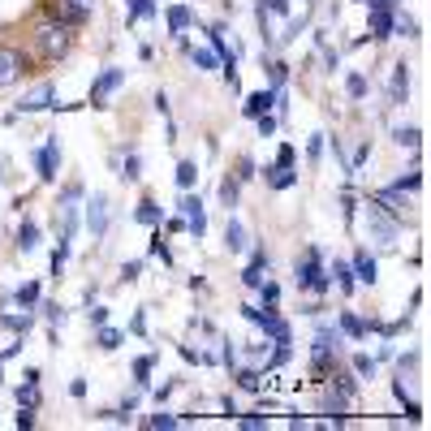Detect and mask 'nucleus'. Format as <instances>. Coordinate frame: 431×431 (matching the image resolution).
<instances>
[{"instance_id":"nucleus-1","label":"nucleus","mask_w":431,"mask_h":431,"mask_svg":"<svg viewBox=\"0 0 431 431\" xmlns=\"http://www.w3.org/2000/svg\"><path fill=\"white\" fill-rule=\"evenodd\" d=\"M69 48H73V27H69V22L48 17V22H39V27H35V52H39L43 61H61Z\"/></svg>"},{"instance_id":"nucleus-2","label":"nucleus","mask_w":431,"mask_h":431,"mask_svg":"<svg viewBox=\"0 0 431 431\" xmlns=\"http://www.w3.org/2000/svg\"><path fill=\"white\" fill-rule=\"evenodd\" d=\"M293 276H298V289H315V293L328 289V276H323V268H319V250H307V259H298Z\"/></svg>"},{"instance_id":"nucleus-3","label":"nucleus","mask_w":431,"mask_h":431,"mask_svg":"<svg viewBox=\"0 0 431 431\" xmlns=\"http://www.w3.org/2000/svg\"><path fill=\"white\" fill-rule=\"evenodd\" d=\"M367 220H371V233H375L379 246H393V242H397L401 224H397V216H384V207H379V203H371V207H367Z\"/></svg>"},{"instance_id":"nucleus-4","label":"nucleus","mask_w":431,"mask_h":431,"mask_svg":"<svg viewBox=\"0 0 431 431\" xmlns=\"http://www.w3.org/2000/svg\"><path fill=\"white\" fill-rule=\"evenodd\" d=\"M22 73H31V61L17 48H0V87H13Z\"/></svg>"},{"instance_id":"nucleus-5","label":"nucleus","mask_w":431,"mask_h":431,"mask_svg":"<svg viewBox=\"0 0 431 431\" xmlns=\"http://www.w3.org/2000/svg\"><path fill=\"white\" fill-rule=\"evenodd\" d=\"M35 168H39V182H57V173H61V143L57 138H48L35 151Z\"/></svg>"},{"instance_id":"nucleus-6","label":"nucleus","mask_w":431,"mask_h":431,"mask_svg":"<svg viewBox=\"0 0 431 431\" xmlns=\"http://www.w3.org/2000/svg\"><path fill=\"white\" fill-rule=\"evenodd\" d=\"M52 95H57V87L52 82H39L31 95H22L17 104H13V117H22V112H43V108H52Z\"/></svg>"},{"instance_id":"nucleus-7","label":"nucleus","mask_w":431,"mask_h":431,"mask_svg":"<svg viewBox=\"0 0 431 431\" xmlns=\"http://www.w3.org/2000/svg\"><path fill=\"white\" fill-rule=\"evenodd\" d=\"M177 212H182L186 229H190L194 238H203V233H207V212H203V203H198L194 194H182V203H177Z\"/></svg>"},{"instance_id":"nucleus-8","label":"nucleus","mask_w":431,"mask_h":431,"mask_svg":"<svg viewBox=\"0 0 431 431\" xmlns=\"http://www.w3.org/2000/svg\"><path fill=\"white\" fill-rule=\"evenodd\" d=\"M121 82H125V69L108 65V69H104V73H99V78L91 82V104H95V108H104V99H108V95H112Z\"/></svg>"},{"instance_id":"nucleus-9","label":"nucleus","mask_w":431,"mask_h":431,"mask_svg":"<svg viewBox=\"0 0 431 431\" xmlns=\"http://www.w3.org/2000/svg\"><path fill=\"white\" fill-rule=\"evenodd\" d=\"M91 13H95V0H57V17L69 22V27H82Z\"/></svg>"},{"instance_id":"nucleus-10","label":"nucleus","mask_w":431,"mask_h":431,"mask_svg":"<svg viewBox=\"0 0 431 431\" xmlns=\"http://www.w3.org/2000/svg\"><path fill=\"white\" fill-rule=\"evenodd\" d=\"M87 229L95 233V242L108 233V198H104V194H95V198L87 203Z\"/></svg>"},{"instance_id":"nucleus-11","label":"nucleus","mask_w":431,"mask_h":431,"mask_svg":"<svg viewBox=\"0 0 431 431\" xmlns=\"http://www.w3.org/2000/svg\"><path fill=\"white\" fill-rule=\"evenodd\" d=\"M272 104H276V91L268 87V91H255V95H246V117H263V112H272Z\"/></svg>"},{"instance_id":"nucleus-12","label":"nucleus","mask_w":431,"mask_h":431,"mask_svg":"<svg viewBox=\"0 0 431 431\" xmlns=\"http://www.w3.org/2000/svg\"><path fill=\"white\" fill-rule=\"evenodd\" d=\"M17 250H22V255L39 250V224H35V220H22V229H17Z\"/></svg>"},{"instance_id":"nucleus-13","label":"nucleus","mask_w":431,"mask_h":431,"mask_svg":"<svg viewBox=\"0 0 431 431\" xmlns=\"http://www.w3.org/2000/svg\"><path fill=\"white\" fill-rule=\"evenodd\" d=\"M388 95H393V104H405V95H410V65H405V61L393 73V91Z\"/></svg>"},{"instance_id":"nucleus-14","label":"nucleus","mask_w":431,"mask_h":431,"mask_svg":"<svg viewBox=\"0 0 431 431\" xmlns=\"http://www.w3.org/2000/svg\"><path fill=\"white\" fill-rule=\"evenodd\" d=\"M393 35V9H371V39Z\"/></svg>"},{"instance_id":"nucleus-15","label":"nucleus","mask_w":431,"mask_h":431,"mask_svg":"<svg viewBox=\"0 0 431 431\" xmlns=\"http://www.w3.org/2000/svg\"><path fill=\"white\" fill-rule=\"evenodd\" d=\"M375 272H379V268H375V259L367 255V250H358V255H353V276H358L363 285H375Z\"/></svg>"},{"instance_id":"nucleus-16","label":"nucleus","mask_w":431,"mask_h":431,"mask_svg":"<svg viewBox=\"0 0 431 431\" xmlns=\"http://www.w3.org/2000/svg\"><path fill=\"white\" fill-rule=\"evenodd\" d=\"M134 220H138V224H147V229H156V224L164 220V212H160V203H151V198H143V203H138V212H134Z\"/></svg>"},{"instance_id":"nucleus-17","label":"nucleus","mask_w":431,"mask_h":431,"mask_svg":"<svg viewBox=\"0 0 431 431\" xmlns=\"http://www.w3.org/2000/svg\"><path fill=\"white\" fill-rule=\"evenodd\" d=\"M164 17H168V31H173V35H186V27L194 22V13H190L186 5H173V9H168Z\"/></svg>"},{"instance_id":"nucleus-18","label":"nucleus","mask_w":431,"mask_h":431,"mask_svg":"<svg viewBox=\"0 0 431 431\" xmlns=\"http://www.w3.org/2000/svg\"><path fill=\"white\" fill-rule=\"evenodd\" d=\"M224 246H229L233 255L246 250V229H242V220H233V216H229V229H224Z\"/></svg>"},{"instance_id":"nucleus-19","label":"nucleus","mask_w":431,"mask_h":431,"mask_svg":"<svg viewBox=\"0 0 431 431\" xmlns=\"http://www.w3.org/2000/svg\"><path fill=\"white\" fill-rule=\"evenodd\" d=\"M263 268H268V255H263V250H255V259H250V268L242 272V281H246L250 289H255V285H263Z\"/></svg>"},{"instance_id":"nucleus-20","label":"nucleus","mask_w":431,"mask_h":431,"mask_svg":"<svg viewBox=\"0 0 431 431\" xmlns=\"http://www.w3.org/2000/svg\"><path fill=\"white\" fill-rule=\"evenodd\" d=\"M263 177H268V186H272V190H289V186L298 182V173H293V168H281V164H276V168H268Z\"/></svg>"},{"instance_id":"nucleus-21","label":"nucleus","mask_w":431,"mask_h":431,"mask_svg":"<svg viewBox=\"0 0 431 431\" xmlns=\"http://www.w3.org/2000/svg\"><path fill=\"white\" fill-rule=\"evenodd\" d=\"M341 333H349L353 341H363V337L371 333V323H367V319H358V315H349V311H345V315H341Z\"/></svg>"},{"instance_id":"nucleus-22","label":"nucleus","mask_w":431,"mask_h":431,"mask_svg":"<svg viewBox=\"0 0 431 431\" xmlns=\"http://www.w3.org/2000/svg\"><path fill=\"white\" fill-rule=\"evenodd\" d=\"M238 194H242V182H238V177H224V182H220V203H224V207H238Z\"/></svg>"},{"instance_id":"nucleus-23","label":"nucleus","mask_w":431,"mask_h":431,"mask_svg":"<svg viewBox=\"0 0 431 431\" xmlns=\"http://www.w3.org/2000/svg\"><path fill=\"white\" fill-rule=\"evenodd\" d=\"M121 341H125V333H117V328H104V323H99V337H95V345L99 349H121Z\"/></svg>"},{"instance_id":"nucleus-24","label":"nucleus","mask_w":431,"mask_h":431,"mask_svg":"<svg viewBox=\"0 0 431 431\" xmlns=\"http://www.w3.org/2000/svg\"><path fill=\"white\" fill-rule=\"evenodd\" d=\"M393 138H397V147H410V151H418V147H423V130H418V125H410V130L401 125Z\"/></svg>"},{"instance_id":"nucleus-25","label":"nucleus","mask_w":431,"mask_h":431,"mask_svg":"<svg viewBox=\"0 0 431 431\" xmlns=\"http://www.w3.org/2000/svg\"><path fill=\"white\" fill-rule=\"evenodd\" d=\"M31 323H35L31 311L27 315H0V328H9V333H31Z\"/></svg>"},{"instance_id":"nucleus-26","label":"nucleus","mask_w":431,"mask_h":431,"mask_svg":"<svg viewBox=\"0 0 431 431\" xmlns=\"http://www.w3.org/2000/svg\"><path fill=\"white\" fill-rule=\"evenodd\" d=\"M194 182H198V164H194V160H182V164H177V186L190 190Z\"/></svg>"},{"instance_id":"nucleus-27","label":"nucleus","mask_w":431,"mask_h":431,"mask_svg":"<svg viewBox=\"0 0 431 431\" xmlns=\"http://www.w3.org/2000/svg\"><path fill=\"white\" fill-rule=\"evenodd\" d=\"M151 367H156V353H143V358L134 363V384H138V388H147V384H151V379H147V375H151Z\"/></svg>"},{"instance_id":"nucleus-28","label":"nucleus","mask_w":431,"mask_h":431,"mask_svg":"<svg viewBox=\"0 0 431 431\" xmlns=\"http://www.w3.org/2000/svg\"><path fill=\"white\" fill-rule=\"evenodd\" d=\"M13 302H17V307H35V302H39V281H27V285H22L17 293H13Z\"/></svg>"},{"instance_id":"nucleus-29","label":"nucleus","mask_w":431,"mask_h":431,"mask_svg":"<svg viewBox=\"0 0 431 431\" xmlns=\"http://www.w3.org/2000/svg\"><path fill=\"white\" fill-rule=\"evenodd\" d=\"M143 17H156V0H130V22H143Z\"/></svg>"},{"instance_id":"nucleus-30","label":"nucleus","mask_w":431,"mask_h":431,"mask_svg":"<svg viewBox=\"0 0 431 431\" xmlns=\"http://www.w3.org/2000/svg\"><path fill=\"white\" fill-rule=\"evenodd\" d=\"M393 393H397V401L405 405V410H410V418H418V414H423V405H418V401H410V397H405V384H401V379H393Z\"/></svg>"},{"instance_id":"nucleus-31","label":"nucleus","mask_w":431,"mask_h":431,"mask_svg":"<svg viewBox=\"0 0 431 431\" xmlns=\"http://www.w3.org/2000/svg\"><path fill=\"white\" fill-rule=\"evenodd\" d=\"M17 401L22 405H39V379H27V384L17 388Z\"/></svg>"},{"instance_id":"nucleus-32","label":"nucleus","mask_w":431,"mask_h":431,"mask_svg":"<svg viewBox=\"0 0 431 431\" xmlns=\"http://www.w3.org/2000/svg\"><path fill=\"white\" fill-rule=\"evenodd\" d=\"M190 61H194L203 73H207V69H216V52H207V48H194V52H190Z\"/></svg>"},{"instance_id":"nucleus-33","label":"nucleus","mask_w":431,"mask_h":431,"mask_svg":"<svg viewBox=\"0 0 431 431\" xmlns=\"http://www.w3.org/2000/svg\"><path fill=\"white\" fill-rule=\"evenodd\" d=\"M345 91H349L353 99H363V95H367V78H363V73H349V78H345Z\"/></svg>"},{"instance_id":"nucleus-34","label":"nucleus","mask_w":431,"mask_h":431,"mask_svg":"<svg viewBox=\"0 0 431 431\" xmlns=\"http://www.w3.org/2000/svg\"><path fill=\"white\" fill-rule=\"evenodd\" d=\"M333 276L341 281V289H345V293H353V272H349V263H337V268H333Z\"/></svg>"},{"instance_id":"nucleus-35","label":"nucleus","mask_w":431,"mask_h":431,"mask_svg":"<svg viewBox=\"0 0 431 431\" xmlns=\"http://www.w3.org/2000/svg\"><path fill=\"white\" fill-rule=\"evenodd\" d=\"M151 255H156V259H164V263H173V255H168V242H164V233H156V238H151Z\"/></svg>"},{"instance_id":"nucleus-36","label":"nucleus","mask_w":431,"mask_h":431,"mask_svg":"<svg viewBox=\"0 0 431 431\" xmlns=\"http://www.w3.org/2000/svg\"><path fill=\"white\" fill-rule=\"evenodd\" d=\"M263 65H268V61H263ZM285 69H289V65H281V61H272V65H268V78H272V91H276V87L285 82Z\"/></svg>"},{"instance_id":"nucleus-37","label":"nucleus","mask_w":431,"mask_h":431,"mask_svg":"<svg viewBox=\"0 0 431 431\" xmlns=\"http://www.w3.org/2000/svg\"><path fill=\"white\" fill-rule=\"evenodd\" d=\"M138 168H143V160H138V156H130V160L121 164V177H125V182H138Z\"/></svg>"},{"instance_id":"nucleus-38","label":"nucleus","mask_w":431,"mask_h":431,"mask_svg":"<svg viewBox=\"0 0 431 431\" xmlns=\"http://www.w3.org/2000/svg\"><path fill=\"white\" fill-rule=\"evenodd\" d=\"M177 423H182V418H173V414H151L143 427H156V431H160V427H177Z\"/></svg>"},{"instance_id":"nucleus-39","label":"nucleus","mask_w":431,"mask_h":431,"mask_svg":"<svg viewBox=\"0 0 431 431\" xmlns=\"http://www.w3.org/2000/svg\"><path fill=\"white\" fill-rule=\"evenodd\" d=\"M418 186H423V173H410V177H401L393 190H401V194H405V190H418Z\"/></svg>"},{"instance_id":"nucleus-40","label":"nucleus","mask_w":431,"mask_h":431,"mask_svg":"<svg viewBox=\"0 0 431 431\" xmlns=\"http://www.w3.org/2000/svg\"><path fill=\"white\" fill-rule=\"evenodd\" d=\"M238 384L255 393V388H259V375H255V371H238Z\"/></svg>"},{"instance_id":"nucleus-41","label":"nucleus","mask_w":431,"mask_h":431,"mask_svg":"<svg viewBox=\"0 0 431 431\" xmlns=\"http://www.w3.org/2000/svg\"><path fill=\"white\" fill-rule=\"evenodd\" d=\"M242 173H238V182H250V177H255V160H250V156H242V164H238Z\"/></svg>"},{"instance_id":"nucleus-42","label":"nucleus","mask_w":431,"mask_h":431,"mask_svg":"<svg viewBox=\"0 0 431 431\" xmlns=\"http://www.w3.org/2000/svg\"><path fill=\"white\" fill-rule=\"evenodd\" d=\"M353 371H358V375H371V371H375V363L367 358V353H358V358H353Z\"/></svg>"},{"instance_id":"nucleus-43","label":"nucleus","mask_w":431,"mask_h":431,"mask_svg":"<svg viewBox=\"0 0 431 431\" xmlns=\"http://www.w3.org/2000/svg\"><path fill=\"white\" fill-rule=\"evenodd\" d=\"M255 121H259V134H263V138L276 130V117H272V112H263V117H255Z\"/></svg>"},{"instance_id":"nucleus-44","label":"nucleus","mask_w":431,"mask_h":431,"mask_svg":"<svg viewBox=\"0 0 431 431\" xmlns=\"http://www.w3.org/2000/svg\"><path fill=\"white\" fill-rule=\"evenodd\" d=\"M319 151H323V134H311V147H307V156H311V164L319 160Z\"/></svg>"},{"instance_id":"nucleus-45","label":"nucleus","mask_w":431,"mask_h":431,"mask_svg":"<svg viewBox=\"0 0 431 431\" xmlns=\"http://www.w3.org/2000/svg\"><path fill=\"white\" fill-rule=\"evenodd\" d=\"M138 276H143V263H125L121 268V281H138Z\"/></svg>"},{"instance_id":"nucleus-46","label":"nucleus","mask_w":431,"mask_h":431,"mask_svg":"<svg viewBox=\"0 0 431 431\" xmlns=\"http://www.w3.org/2000/svg\"><path fill=\"white\" fill-rule=\"evenodd\" d=\"M43 315H48V323H57V319H61V323H65V311H61V307H57V302H48V307H43Z\"/></svg>"},{"instance_id":"nucleus-47","label":"nucleus","mask_w":431,"mask_h":431,"mask_svg":"<svg viewBox=\"0 0 431 431\" xmlns=\"http://www.w3.org/2000/svg\"><path fill=\"white\" fill-rule=\"evenodd\" d=\"M293 160H298V156H293V147H281V156H276V164H281V168H293Z\"/></svg>"},{"instance_id":"nucleus-48","label":"nucleus","mask_w":431,"mask_h":431,"mask_svg":"<svg viewBox=\"0 0 431 431\" xmlns=\"http://www.w3.org/2000/svg\"><path fill=\"white\" fill-rule=\"evenodd\" d=\"M276 298H281V285L268 281V285H263V302H268V307H276Z\"/></svg>"},{"instance_id":"nucleus-49","label":"nucleus","mask_w":431,"mask_h":431,"mask_svg":"<svg viewBox=\"0 0 431 431\" xmlns=\"http://www.w3.org/2000/svg\"><path fill=\"white\" fill-rule=\"evenodd\" d=\"M91 323H95V328L108 323V307H95V311H91Z\"/></svg>"},{"instance_id":"nucleus-50","label":"nucleus","mask_w":431,"mask_h":431,"mask_svg":"<svg viewBox=\"0 0 431 431\" xmlns=\"http://www.w3.org/2000/svg\"><path fill=\"white\" fill-rule=\"evenodd\" d=\"M263 9H272V13H285V9H289V0H263Z\"/></svg>"},{"instance_id":"nucleus-51","label":"nucleus","mask_w":431,"mask_h":431,"mask_svg":"<svg viewBox=\"0 0 431 431\" xmlns=\"http://www.w3.org/2000/svg\"><path fill=\"white\" fill-rule=\"evenodd\" d=\"M0 384H5V363H0Z\"/></svg>"}]
</instances>
